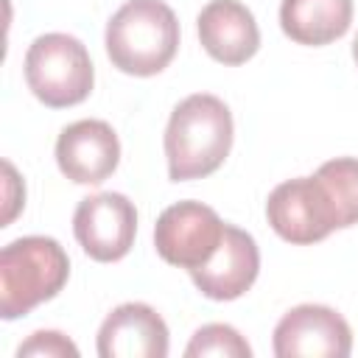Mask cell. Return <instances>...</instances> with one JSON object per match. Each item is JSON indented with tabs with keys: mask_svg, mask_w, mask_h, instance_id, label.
Wrapping results in <instances>:
<instances>
[{
	"mask_svg": "<svg viewBox=\"0 0 358 358\" xmlns=\"http://www.w3.org/2000/svg\"><path fill=\"white\" fill-rule=\"evenodd\" d=\"M266 218L282 241L296 246L324 241L333 229H338L330 196L316 176H296L277 185L268 193Z\"/></svg>",
	"mask_w": 358,
	"mask_h": 358,
	"instance_id": "cell-5",
	"label": "cell"
},
{
	"mask_svg": "<svg viewBox=\"0 0 358 358\" xmlns=\"http://www.w3.org/2000/svg\"><path fill=\"white\" fill-rule=\"evenodd\" d=\"M224 227L227 224L213 207L201 201H176L165 207L154 224L157 255L171 266L193 271L215 255Z\"/></svg>",
	"mask_w": 358,
	"mask_h": 358,
	"instance_id": "cell-6",
	"label": "cell"
},
{
	"mask_svg": "<svg viewBox=\"0 0 358 358\" xmlns=\"http://www.w3.org/2000/svg\"><path fill=\"white\" fill-rule=\"evenodd\" d=\"M70 277V257L59 241L25 235L0 252V316L6 322L53 299Z\"/></svg>",
	"mask_w": 358,
	"mask_h": 358,
	"instance_id": "cell-3",
	"label": "cell"
},
{
	"mask_svg": "<svg viewBox=\"0 0 358 358\" xmlns=\"http://www.w3.org/2000/svg\"><path fill=\"white\" fill-rule=\"evenodd\" d=\"M232 148V112L210 92L179 101L165 129L168 176L173 182L204 179L218 171Z\"/></svg>",
	"mask_w": 358,
	"mask_h": 358,
	"instance_id": "cell-1",
	"label": "cell"
},
{
	"mask_svg": "<svg viewBox=\"0 0 358 358\" xmlns=\"http://www.w3.org/2000/svg\"><path fill=\"white\" fill-rule=\"evenodd\" d=\"M168 344V324L145 302L117 305L98 330L101 358H165Z\"/></svg>",
	"mask_w": 358,
	"mask_h": 358,
	"instance_id": "cell-11",
	"label": "cell"
},
{
	"mask_svg": "<svg viewBox=\"0 0 358 358\" xmlns=\"http://www.w3.org/2000/svg\"><path fill=\"white\" fill-rule=\"evenodd\" d=\"M3 171H6V213H3V224L0 227H8L11 218L17 215V210L25 204V187L17 179V171H14L11 162H3Z\"/></svg>",
	"mask_w": 358,
	"mask_h": 358,
	"instance_id": "cell-17",
	"label": "cell"
},
{
	"mask_svg": "<svg viewBox=\"0 0 358 358\" xmlns=\"http://www.w3.org/2000/svg\"><path fill=\"white\" fill-rule=\"evenodd\" d=\"M28 90L50 109L81 103L95 81L87 48L70 34H42L25 53Z\"/></svg>",
	"mask_w": 358,
	"mask_h": 358,
	"instance_id": "cell-4",
	"label": "cell"
},
{
	"mask_svg": "<svg viewBox=\"0 0 358 358\" xmlns=\"http://www.w3.org/2000/svg\"><path fill=\"white\" fill-rule=\"evenodd\" d=\"M120 162V143L106 120H76L56 140V165L76 185H101Z\"/></svg>",
	"mask_w": 358,
	"mask_h": 358,
	"instance_id": "cell-9",
	"label": "cell"
},
{
	"mask_svg": "<svg viewBox=\"0 0 358 358\" xmlns=\"http://www.w3.org/2000/svg\"><path fill=\"white\" fill-rule=\"evenodd\" d=\"M313 176L322 182V187L330 196L338 229L358 224V159L355 157L327 159L324 165H319Z\"/></svg>",
	"mask_w": 358,
	"mask_h": 358,
	"instance_id": "cell-14",
	"label": "cell"
},
{
	"mask_svg": "<svg viewBox=\"0 0 358 358\" xmlns=\"http://www.w3.org/2000/svg\"><path fill=\"white\" fill-rule=\"evenodd\" d=\"M201 48L221 64H243L260 48V28L255 14L238 0H210L199 11Z\"/></svg>",
	"mask_w": 358,
	"mask_h": 358,
	"instance_id": "cell-12",
	"label": "cell"
},
{
	"mask_svg": "<svg viewBox=\"0 0 358 358\" xmlns=\"http://www.w3.org/2000/svg\"><path fill=\"white\" fill-rule=\"evenodd\" d=\"M352 59H355V64H358V34H355V39H352Z\"/></svg>",
	"mask_w": 358,
	"mask_h": 358,
	"instance_id": "cell-18",
	"label": "cell"
},
{
	"mask_svg": "<svg viewBox=\"0 0 358 358\" xmlns=\"http://www.w3.org/2000/svg\"><path fill=\"white\" fill-rule=\"evenodd\" d=\"M78 358V347L59 330H36L28 341L17 347V358Z\"/></svg>",
	"mask_w": 358,
	"mask_h": 358,
	"instance_id": "cell-16",
	"label": "cell"
},
{
	"mask_svg": "<svg viewBox=\"0 0 358 358\" xmlns=\"http://www.w3.org/2000/svg\"><path fill=\"white\" fill-rule=\"evenodd\" d=\"M187 358H204V355H215V358H249L252 347L249 341L232 327V324H204L193 333L190 344L185 347Z\"/></svg>",
	"mask_w": 358,
	"mask_h": 358,
	"instance_id": "cell-15",
	"label": "cell"
},
{
	"mask_svg": "<svg viewBox=\"0 0 358 358\" xmlns=\"http://www.w3.org/2000/svg\"><path fill=\"white\" fill-rule=\"evenodd\" d=\"M352 0H282L280 25L296 45H330L347 34Z\"/></svg>",
	"mask_w": 358,
	"mask_h": 358,
	"instance_id": "cell-13",
	"label": "cell"
},
{
	"mask_svg": "<svg viewBox=\"0 0 358 358\" xmlns=\"http://www.w3.org/2000/svg\"><path fill=\"white\" fill-rule=\"evenodd\" d=\"M257 271H260V252H257L255 238L227 224L215 255L204 266L193 268L190 280L207 299L229 302V299L243 296L255 285Z\"/></svg>",
	"mask_w": 358,
	"mask_h": 358,
	"instance_id": "cell-10",
	"label": "cell"
},
{
	"mask_svg": "<svg viewBox=\"0 0 358 358\" xmlns=\"http://www.w3.org/2000/svg\"><path fill=\"white\" fill-rule=\"evenodd\" d=\"M106 53L120 73L157 76L179 48V20L162 0H126L106 22Z\"/></svg>",
	"mask_w": 358,
	"mask_h": 358,
	"instance_id": "cell-2",
	"label": "cell"
},
{
	"mask_svg": "<svg viewBox=\"0 0 358 358\" xmlns=\"http://www.w3.org/2000/svg\"><path fill=\"white\" fill-rule=\"evenodd\" d=\"M73 232L81 249L98 263H115L129 255L137 235V210L123 193H95L78 201Z\"/></svg>",
	"mask_w": 358,
	"mask_h": 358,
	"instance_id": "cell-7",
	"label": "cell"
},
{
	"mask_svg": "<svg viewBox=\"0 0 358 358\" xmlns=\"http://www.w3.org/2000/svg\"><path fill=\"white\" fill-rule=\"evenodd\" d=\"M350 350L352 330L327 305H296L274 327L277 358H347Z\"/></svg>",
	"mask_w": 358,
	"mask_h": 358,
	"instance_id": "cell-8",
	"label": "cell"
}]
</instances>
